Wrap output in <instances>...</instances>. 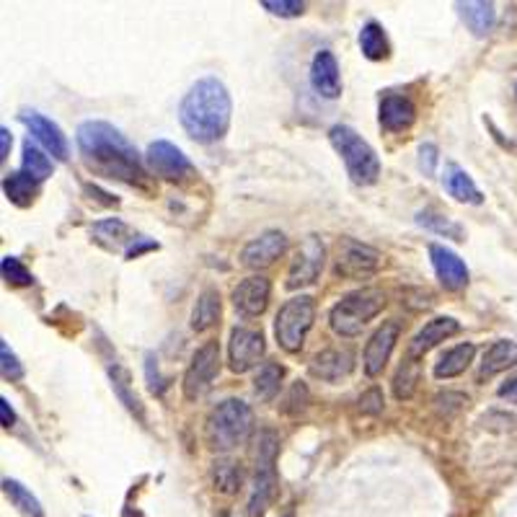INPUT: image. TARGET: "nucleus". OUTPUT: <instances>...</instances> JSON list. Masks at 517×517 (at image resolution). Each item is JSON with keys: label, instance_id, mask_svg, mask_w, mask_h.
<instances>
[{"label": "nucleus", "instance_id": "22", "mask_svg": "<svg viewBox=\"0 0 517 517\" xmlns=\"http://www.w3.org/2000/svg\"><path fill=\"white\" fill-rule=\"evenodd\" d=\"M91 239L103 246L106 251H130V246L138 241V236L133 233V228L119 220V217H106V220H99L94 223L91 228Z\"/></svg>", "mask_w": 517, "mask_h": 517}, {"label": "nucleus", "instance_id": "14", "mask_svg": "<svg viewBox=\"0 0 517 517\" xmlns=\"http://www.w3.org/2000/svg\"><path fill=\"white\" fill-rule=\"evenodd\" d=\"M19 119L27 125V130H29V135L52 156V158H57V161H68L70 156V145L68 138L63 135V130L52 122V119H47L44 114H39V111H21L19 114Z\"/></svg>", "mask_w": 517, "mask_h": 517}, {"label": "nucleus", "instance_id": "29", "mask_svg": "<svg viewBox=\"0 0 517 517\" xmlns=\"http://www.w3.org/2000/svg\"><path fill=\"white\" fill-rule=\"evenodd\" d=\"M360 49L368 60L380 63L391 55V44H388V36L385 29L380 27L378 21H368L360 32Z\"/></svg>", "mask_w": 517, "mask_h": 517}, {"label": "nucleus", "instance_id": "30", "mask_svg": "<svg viewBox=\"0 0 517 517\" xmlns=\"http://www.w3.org/2000/svg\"><path fill=\"white\" fill-rule=\"evenodd\" d=\"M3 494L11 499V505L24 517H44V510L34 494L16 479H3Z\"/></svg>", "mask_w": 517, "mask_h": 517}, {"label": "nucleus", "instance_id": "5", "mask_svg": "<svg viewBox=\"0 0 517 517\" xmlns=\"http://www.w3.org/2000/svg\"><path fill=\"white\" fill-rule=\"evenodd\" d=\"M277 452L279 437L272 430H262L254 450V482L248 494V517H264L277 494Z\"/></svg>", "mask_w": 517, "mask_h": 517}, {"label": "nucleus", "instance_id": "26", "mask_svg": "<svg viewBox=\"0 0 517 517\" xmlns=\"http://www.w3.org/2000/svg\"><path fill=\"white\" fill-rule=\"evenodd\" d=\"M474 354H476V346L471 345V342L445 349L443 357H440L437 365H435V378L448 380L463 376V373L468 370V365L474 362Z\"/></svg>", "mask_w": 517, "mask_h": 517}, {"label": "nucleus", "instance_id": "17", "mask_svg": "<svg viewBox=\"0 0 517 517\" xmlns=\"http://www.w3.org/2000/svg\"><path fill=\"white\" fill-rule=\"evenodd\" d=\"M270 298H272V282L267 277H246L233 290V308L246 318H254V316H262L267 310Z\"/></svg>", "mask_w": 517, "mask_h": 517}, {"label": "nucleus", "instance_id": "48", "mask_svg": "<svg viewBox=\"0 0 517 517\" xmlns=\"http://www.w3.org/2000/svg\"><path fill=\"white\" fill-rule=\"evenodd\" d=\"M223 517H236V515H233V513H225V515H223Z\"/></svg>", "mask_w": 517, "mask_h": 517}, {"label": "nucleus", "instance_id": "20", "mask_svg": "<svg viewBox=\"0 0 517 517\" xmlns=\"http://www.w3.org/2000/svg\"><path fill=\"white\" fill-rule=\"evenodd\" d=\"M308 370L313 378L326 380V383H339L354 370V352L352 349H339V346L323 349L310 360Z\"/></svg>", "mask_w": 517, "mask_h": 517}, {"label": "nucleus", "instance_id": "23", "mask_svg": "<svg viewBox=\"0 0 517 517\" xmlns=\"http://www.w3.org/2000/svg\"><path fill=\"white\" fill-rule=\"evenodd\" d=\"M513 365H517V342L510 339H499L483 352L482 365H479V383L494 378L505 370H510Z\"/></svg>", "mask_w": 517, "mask_h": 517}, {"label": "nucleus", "instance_id": "16", "mask_svg": "<svg viewBox=\"0 0 517 517\" xmlns=\"http://www.w3.org/2000/svg\"><path fill=\"white\" fill-rule=\"evenodd\" d=\"M310 86L321 99H339L342 96V75L339 63L331 49H318L313 63H310Z\"/></svg>", "mask_w": 517, "mask_h": 517}, {"label": "nucleus", "instance_id": "13", "mask_svg": "<svg viewBox=\"0 0 517 517\" xmlns=\"http://www.w3.org/2000/svg\"><path fill=\"white\" fill-rule=\"evenodd\" d=\"M399 337H401V321L399 318L383 321V326L370 337V342L365 345V354H362V368L370 378H378L380 373L385 370Z\"/></svg>", "mask_w": 517, "mask_h": 517}, {"label": "nucleus", "instance_id": "19", "mask_svg": "<svg viewBox=\"0 0 517 517\" xmlns=\"http://www.w3.org/2000/svg\"><path fill=\"white\" fill-rule=\"evenodd\" d=\"M458 331H460V323H458L455 318H450V316L432 318V321H427V323L414 334V339L409 342V346H407V357L419 360V357H424L432 346H437L440 342L455 337Z\"/></svg>", "mask_w": 517, "mask_h": 517}, {"label": "nucleus", "instance_id": "7", "mask_svg": "<svg viewBox=\"0 0 517 517\" xmlns=\"http://www.w3.org/2000/svg\"><path fill=\"white\" fill-rule=\"evenodd\" d=\"M313 321H316V300L310 295L290 298L275 318L277 345L285 352H300Z\"/></svg>", "mask_w": 517, "mask_h": 517}, {"label": "nucleus", "instance_id": "9", "mask_svg": "<svg viewBox=\"0 0 517 517\" xmlns=\"http://www.w3.org/2000/svg\"><path fill=\"white\" fill-rule=\"evenodd\" d=\"M145 166L153 176H161L166 181H184L194 176L192 161L184 156L181 148H176L169 140H156L145 150Z\"/></svg>", "mask_w": 517, "mask_h": 517}, {"label": "nucleus", "instance_id": "6", "mask_svg": "<svg viewBox=\"0 0 517 517\" xmlns=\"http://www.w3.org/2000/svg\"><path fill=\"white\" fill-rule=\"evenodd\" d=\"M385 306V293L378 287H360L354 293H346L345 298L331 308L329 323L339 337H360L362 329L378 316Z\"/></svg>", "mask_w": 517, "mask_h": 517}, {"label": "nucleus", "instance_id": "31", "mask_svg": "<svg viewBox=\"0 0 517 517\" xmlns=\"http://www.w3.org/2000/svg\"><path fill=\"white\" fill-rule=\"evenodd\" d=\"M285 378V368L279 362H264L254 376V393L259 401H272L279 393V385Z\"/></svg>", "mask_w": 517, "mask_h": 517}, {"label": "nucleus", "instance_id": "33", "mask_svg": "<svg viewBox=\"0 0 517 517\" xmlns=\"http://www.w3.org/2000/svg\"><path fill=\"white\" fill-rule=\"evenodd\" d=\"M416 223H419L422 228L432 231V233H440V236H445V239H452V241H466L463 228H460L455 220H450L448 215L437 212V209H422V212L416 215Z\"/></svg>", "mask_w": 517, "mask_h": 517}, {"label": "nucleus", "instance_id": "28", "mask_svg": "<svg viewBox=\"0 0 517 517\" xmlns=\"http://www.w3.org/2000/svg\"><path fill=\"white\" fill-rule=\"evenodd\" d=\"M3 192L8 197V202H13L16 207H29L39 192V181H34L29 173L24 171L8 173L3 179Z\"/></svg>", "mask_w": 517, "mask_h": 517}, {"label": "nucleus", "instance_id": "8", "mask_svg": "<svg viewBox=\"0 0 517 517\" xmlns=\"http://www.w3.org/2000/svg\"><path fill=\"white\" fill-rule=\"evenodd\" d=\"M217 373H220V346H217V342H207L194 352V357L184 373V380H181L184 399L200 401L202 396H207Z\"/></svg>", "mask_w": 517, "mask_h": 517}, {"label": "nucleus", "instance_id": "24", "mask_svg": "<svg viewBox=\"0 0 517 517\" xmlns=\"http://www.w3.org/2000/svg\"><path fill=\"white\" fill-rule=\"evenodd\" d=\"M443 184H445L450 197L458 200V202H466V205H482L483 202V194L479 192V186L474 184V179L468 176V171H463L458 163H448L445 166Z\"/></svg>", "mask_w": 517, "mask_h": 517}, {"label": "nucleus", "instance_id": "45", "mask_svg": "<svg viewBox=\"0 0 517 517\" xmlns=\"http://www.w3.org/2000/svg\"><path fill=\"white\" fill-rule=\"evenodd\" d=\"M0 422H3V427H5V430L16 424V412L11 409L8 399H0Z\"/></svg>", "mask_w": 517, "mask_h": 517}, {"label": "nucleus", "instance_id": "43", "mask_svg": "<svg viewBox=\"0 0 517 517\" xmlns=\"http://www.w3.org/2000/svg\"><path fill=\"white\" fill-rule=\"evenodd\" d=\"M360 412L362 414H380L383 412V393L378 388H370L360 396Z\"/></svg>", "mask_w": 517, "mask_h": 517}, {"label": "nucleus", "instance_id": "44", "mask_svg": "<svg viewBox=\"0 0 517 517\" xmlns=\"http://www.w3.org/2000/svg\"><path fill=\"white\" fill-rule=\"evenodd\" d=\"M156 248H158V243L148 241L145 236H138V241L130 246V251H127L125 256H127V259H138L142 251H156Z\"/></svg>", "mask_w": 517, "mask_h": 517}, {"label": "nucleus", "instance_id": "35", "mask_svg": "<svg viewBox=\"0 0 517 517\" xmlns=\"http://www.w3.org/2000/svg\"><path fill=\"white\" fill-rule=\"evenodd\" d=\"M21 171L29 173L34 181H44V179H49L52 176V161L36 148L32 140H27L24 142V158H21Z\"/></svg>", "mask_w": 517, "mask_h": 517}, {"label": "nucleus", "instance_id": "4", "mask_svg": "<svg viewBox=\"0 0 517 517\" xmlns=\"http://www.w3.org/2000/svg\"><path fill=\"white\" fill-rule=\"evenodd\" d=\"M329 140L334 145V150L342 156L346 173L354 184L360 186H370L376 184L380 176V158L373 150V145L368 140L360 138L357 130H352L349 125H334L329 130Z\"/></svg>", "mask_w": 517, "mask_h": 517}, {"label": "nucleus", "instance_id": "37", "mask_svg": "<svg viewBox=\"0 0 517 517\" xmlns=\"http://www.w3.org/2000/svg\"><path fill=\"white\" fill-rule=\"evenodd\" d=\"M0 270H3V277H5V282L8 285H16V287H27V285H32L34 282V277L32 272L16 259V256H5L3 259V264H0Z\"/></svg>", "mask_w": 517, "mask_h": 517}, {"label": "nucleus", "instance_id": "40", "mask_svg": "<svg viewBox=\"0 0 517 517\" xmlns=\"http://www.w3.org/2000/svg\"><path fill=\"white\" fill-rule=\"evenodd\" d=\"M145 380H148V388H150V393H163L166 391V380L161 378V373H158V362H156V357H153V352L150 354H145Z\"/></svg>", "mask_w": 517, "mask_h": 517}, {"label": "nucleus", "instance_id": "42", "mask_svg": "<svg viewBox=\"0 0 517 517\" xmlns=\"http://www.w3.org/2000/svg\"><path fill=\"white\" fill-rule=\"evenodd\" d=\"M437 148L432 145V142H424L422 148H419V169L427 173V176H432L435 169H437Z\"/></svg>", "mask_w": 517, "mask_h": 517}, {"label": "nucleus", "instance_id": "32", "mask_svg": "<svg viewBox=\"0 0 517 517\" xmlns=\"http://www.w3.org/2000/svg\"><path fill=\"white\" fill-rule=\"evenodd\" d=\"M109 376H111V388H114V393H117V399L130 409V412L138 416L140 422H145V412H142V404H140V399L130 391V373L119 365V362H114V365H109Z\"/></svg>", "mask_w": 517, "mask_h": 517}, {"label": "nucleus", "instance_id": "1", "mask_svg": "<svg viewBox=\"0 0 517 517\" xmlns=\"http://www.w3.org/2000/svg\"><path fill=\"white\" fill-rule=\"evenodd\" d=\"M80 161L94 176L127 184L142 194H153V179L148 176L145 161L135 145L114 125L102 119H88L75 133Z\"/></svg>", "mask_w": 517, "mask_h": 517}, {"label": "nucleus", "instance_id": "41", "mask_svg": "<svg viewBox=\"0 0 517 517\" xmlns=\"http://www.w3.org/2000/svg\"><path fill=\"white\" fill-rule=\"evenodd\" d=\"M306 404H308V388H306L303 383H295V385L290 388L287 401H285V412L287 414L303 412V409H306Z\"/></svg>", "mask_w": 517, "mask_h": 517}, {"label": "nucleus", "instance_id": "15", "mask_svg": "<svg viewBox=\"0 0 517 517\" xmlns=\"http://www.w3.org/2000/svg\"><path fill=\"white\" fill-rule=\"evenodd\" d=\"M285 251H287V236L279 231H264L243 246L241 264L248 270H264L272 267Z\"/></svg>", "mask_w": 517, "mask_h": 517}, {"label": "nucleus", "instance_id": "34", "mask_svg": "<svg viewBox=\"0 0 517 517\" xmlns=\"http://www.w3.org/2000/svg\"><path fill=\"white\" fill-rule=\"evenodd\" d=\"M212 483L217 491L223 494H236L243 483V471L236 460H228V458H220L212 463Z\"/></svg>", "mask_w": 517, "mask_h": 517}, {"label": "nucleus", "instance_id": "38", "mask_svg": "<svg viewBox=\"0 0 517 517\" xmlns=\"http://www.w3.org/2000/svg\"><path fill=\"white\" fill-rule=\"evenodd\" d=\"M262 8L270 11L272 16L293 19V16H300L306 11V3H300V0H262Z\"/></svg>", "mask_w": 517, "mask_h": 517}, {"label": "nucleus", "instance_id": "39", "mask_svg": "<svg viewBox=\"0 0 517 517\" xmlns=\"http://www.w3.org/2000/svg\"><path fill=\"white\" fill-rule=\"evenodd\" d=\"M0 370H3V378L5 380H21L24 378V368L19 362V357L13 354V349L8 346V342H0Z\"/></svg>", "mask_w": 517, "mask_h": 517}, {"label": "nucleus", "instance_id": "11", "mask_svg": "<svg viewBox=\"0 0 517 517\" xmlns=\"http://www.w3.org/2000/svg\"><path fill=\"white\" fill-rule=\"evenodd\" d=\"M380 262H383L380 251L368 243H360L354 239H342L337 243V254H334L337 275L370 277L380 267Z\"/></svg>", "mask_w": 517, "mask_h": 517}, {"label": "nucleus", "instance_id": "3", "mask_svg": "<svg viewBox=\"0 0 517 517\" xmlns=\"http://www.w3.org/2000/svg\"><path fill=\"white\" fill-rule=\"evenodd\" d=\"M251 432H254V414L241 399H225L207 414V445L217 452H228L239 445H246Z\"/></svg>", "mask_w": 517, "mask_h": 517}, {"label": "nucleus", "instance_id": "18", "mask_svg": "<svg viewBox=\"0 0 517 517\" xmlns=\"http://www.w3.org/2000/svg\"><path fill=\"white\" fill-rule=\"evenodd\" d=\"M430 259H432L435 275L445 285V290H460V287L468 285V267H466V262L455 251H450L448 246L430 243Z\"/></svg>", "mask_w": 517, "mask_h": 517}, {"label": "nucleus", "instance_id": "25", "mask_svg": "<svg viewBox=\"0 0 517 517\" xmlns=\"http://www.w3.org/2000/svg\"><path fill=\"white\" fill-rule=\"evenodd\" d=\"M460 19L466 21V27L474 32L476 36H486L494 29V21H497V11H494V3H486V0H468V3H455Z\"/></svg>", "mask_w": 517, "mask_h": 517}, {"label": "nucleus", "instance_id": "2", "mask_svg": "<svg viewBox=\"0 0 517 517\" xmlns=\"http://www.w3.org/2000/svg\"><path fill=\"white\" fill-rule=\"evenodd\" d=\"M233 102L223 80L200 78L179 106V122L184 133L197 142H217L231 127Z\"/></svg>", "mask_w": 517, "mask_h": 517}, {"label": "nucleus", "instance_id": "12", "mask_svg": "<svg viewBox=\"0 0 517 517\" xmlns=\"http://www.w3.org/2000/svg\"><path fill=\"white\" fill-rule=\"evenodd\" d=\"M267 352L264 345V334L259 329H248V326H236L231 331V342H228V362L233 373H248L254 370L262 357Z\"/></svg>", "mask_w": 517, "mask_h": 517}, {"label": "nucleus", "instance_id": "27", "mask_svg": "<svg viewBox=\"0 0 517 517\" xmlns=\"http://www.w3.org/2000/svg\"><path fill=\"white\" fill-rule=\"evenodd\" d=\"M220 321V295L215 287H205L192 308V329L202 334Z\"/></svg>", "mask_w": 517, "mask_h": 517}, {"label": "nucleus", "instance_id": "47", "mask_svg": "<svg viewBox=\"0 0 517 517\" xmlns=\"http://www.w3.org/2000/svg\"><path fill=\"white\" fill-rule=\"evenodd\" d=\"M11 153V133L8 127H0V161H5Z\"/></svg>", "mask_w": 517, "mask_h": 517}, {"label": "nucleus", "instance_id": "21", "mask_svg": "<svg viewBox=\"0 0 517 517\" xmlns=\"http://www.w3.org/2000/svg\"><path fill=\"white\" fill-rule=\"evenodd\" d=\"M378 119L380 127L388 130V133H407L416 122V106L409 96L388 94V96L380 99Z\"/></svg>", "mask_w": 517, "mask_h": 517}, {"label": "nucleus", "instance_id": "46", "mask_svg": "<svg viewBox=\"0 0 517 517\" xmlns=\"http://www.w3.org/2000/svg\"><path fill=\"white\" fill-rule=\"evenodd\" d=\"M502 399H507V401H515L517 404V376L515 378H510L505 385H499V391H497Z\"/></svg>", "mask_w": 517, "mask_h": 517}, {"label": "nucleus", "instance_id": "36", "mask_svg": "<svg viewBox=\"0 0 517 517\" xmlns=\"http://www.w3.org/2000/svg\"><path fill=\"white\" fill-rule=\"evenodd\" d=\"M416 383H419V362L407 357L404 365L399 368V373L393 376V396L399 401H409L416 391Z\"/></svg>", "mask_w": 517, "mask_h": 517}, {"label": "nucleus", "instance_id": "10", "mask_svg": "<svg viewBox=\"0 0 517 517\" xmlns=\"http://www.w3.org/2000/svg\"><path fill=\"white\" fill-rule=\"evenodd\" d=\"M323 262H326V246L318 236H308L290 262V272L285 282L287 290H300V287L316 285L318 275L323 272Z\"/></svg>", "mask_w": 517, "mask_h": 517}]
</instances>
